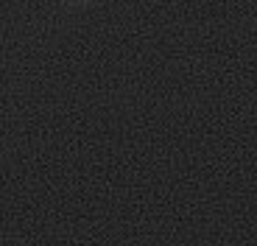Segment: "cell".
I'll use <instances>...</instances> for the list:
<instances>
[{"label": "cell", "instance_id": "obj_1", "mask_svg": "<svg viewBox=\"0 0 257 246\" xmlns=\"http://www.w3.org/2000/svg\"><path fill=\"white\" fill-rule=\"evenodd\" d=\"M64 3H73V6H84V3H92V0H64Z\"/></svg>", "mask_w": 257, "mask_h": 246}]
</instances>
